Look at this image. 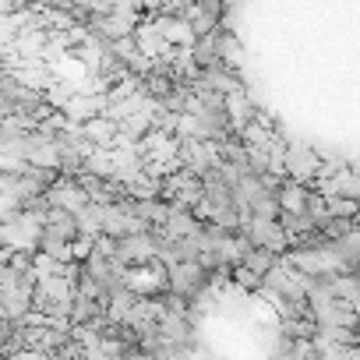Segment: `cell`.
<instances>
[{"mask_svg":"<svg viewBox=\"0 0 360 360\" xmlns=\"http://www.w3.org/2000/svg\"><path fill=\"white\" fill-rule=\"evenodd\" d=\"M318 162H321V155H318L307 141H300V138H286V152H283V180H293V184L311 188V180H314V173H318Z\"/></svg>","mask_w":360,"mask_h":360,"instance_id":"1","label":"cell"},{"mask_svg":"<svg viewBox=\"0 0 360 360\" xmlns=\"http://www.w3.org/2000/svg\"><path fill=\"white\" fill-rule=\"evenodd\" d=\"M159 230H148V233H131L124 240H117V251H113V262L120 269H141L148 262H155V248H159Z\"/></svg>","mask_w":360,"mask_h":360,"instance_id":"2","label":"cell"},{"mask_svg":"<svg viewBox=\"0 0 360 360\" xmlns=\"http://www.w3.org/2000/svg\"><path fill=\"white\" fill-rule=\"evenodd\" d=\"M124 290L134 300H155L166 293V269L148 262L141 269H124Z\"/></svg>","mask_w":360,"mask_h":360,"instance_id":"3","label":"cell"},{"mask_svg":"<svg viewBox=\"0 0 360 360\" xmlns=\"http://www.w3.org/2000/svg\"><path fill=\"white\" fill-rule=\"evenodd\" d=\"M43 202H46V209H57V212L78 216V212L89 205V195H85V191L75 184V180L60 176L53 188H46V191H43Z\"/></svg>","mask_w":360,"mask_h":360,"instance_id":"4","label":"cell"},{"mask_svg":"<svg viewBox=\"0 0 360 360\" xmlns=\"http://www.w3.org/2000/svg\"><path fill=\"white\" fill-rule=\"evenodd\" d=\"M155 32L162 36V43L169 46V50H191L195 46V32H191V25L184 22V18H176V15H159L155 22Z\"/></svg>","mask_w":360,"mask_h":360,"instance_id":"5","label":"cell"},{"mask_svg":"<svg viewBox=\"0 0 360 360\" xmlns=\"http://www.w3.org/2000/svg\"><path fill=\"white\" fill-rule=\"evenodd\" d=\"M276 205H279L283 216H304L307 188H304V184H293V180H279V188H276Z\"/></svg>","mask_w":360,"mask_h":360,"instance_id":"6","label":"cell"},{"mask_svg":"<svg viewBox=\"0 0 360 360\" xmlns=\"http://www.w3.org/2000/svg\"><path fill=\"white\" fill-rule=\"evenodd\" d=\"M223 117H226V127L230 134H240V127L255 117V106L248 99V92H237V96H226L223 99Z\"/></svg>","mask_w":360,"mask_h":360,"instance_id":"7","label":"cell"},{"mask_svg":"<svg viewBox=\"0 0 360 360\" xmlns=\"http://www.w3.org/2000/svg\"><path fill=\"white\" fill-rule=\"evenodd\" d=\"M78 134H82L92 148H110L113 138H117V124L106 120V117H92V120H85V124L78 127Z\"/></svg>","mask_w":360,"mask_h":360,"instance_id":"8","label":"cell"},{"mask_svg":"<svg viewBox=\"0 0 360 360\" xmlns=\"http://www.w3.org/2000/svg\"><path fill=\"white\" fill-rule=\"evenodd\" d=\"M75 233L78 237H89V240H99L103 237V205H85L78 216H75Z\"/></svg>","mask_w":360,"mask_h":360,"instance_id":"9","label":"cell"},{"mask_svg":"<svg viewBox=\"0 0 360 360\" xmlns=\"http://www.w3.org/2000/svg\"><path fill=\"white\" fill-rule=\"evenodd\" d=\"M82 173H89L92 180H106L113 176V159H110V148H89V155L82 159Z\"/></svg>","mask_w":360,"mask_h":360,"instance_id":"10","label":"cell"},{"mask_svg":"<svg viewBox=\"0 0 360 360\" xmlns=\"http://www.w3.org/2000/svg\"><path fill=\"white\" fill-rule=\"evenodd\" d=\"M240 265H244V269H251L255 276H265V272L276 265V255H269V251H262V248H251V251L240 258Z\"/></svg>","mask_w":360,"mask_h":360,"instance_id":"11","label":"cell"},{"mask_svg":"<svg viewBox=\"0 0 360 360\" xmlns=\"http://www.w3.org/2000/svg\"><path fill=\"white\" fill-rule=\"evenodd\" d=\"M325 216H328V219H346V223H353V216H356V202L328 198V202H325Z\"/></svg>","mask_w":360,"mask_h":360,"instance_id":"12","label":"cell"},{"mask_svg":"<svg viewBox=\"0 0 360 360\" xmlns=\"http://www.w3.org/2000/svg\"><path fill=\"white\" fill-rule=\"evenodd\" d=\"M8 360H50V353H39V349H15Z\"/></svg>","mask_w":360,"mask_h":360,"instance_id":"13","label":"cell"}]
</instances>
